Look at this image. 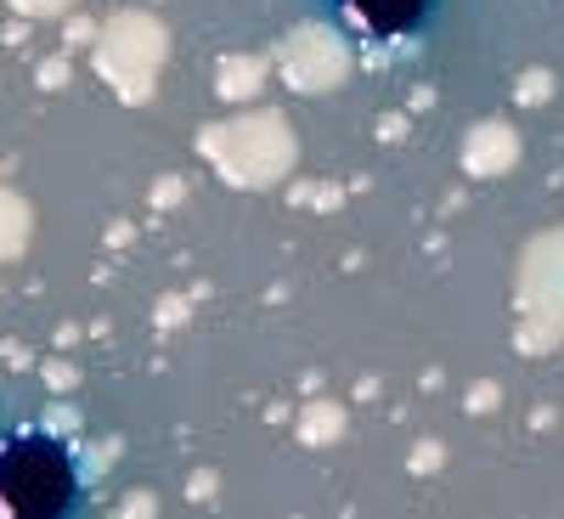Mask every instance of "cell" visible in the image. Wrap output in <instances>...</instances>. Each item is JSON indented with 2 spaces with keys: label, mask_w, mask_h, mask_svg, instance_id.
<instances>
[{
  "label": "cell",
  "mask_w": 564,
  "mask_h": 519,
  "mask_svg": "<svg viewBox=\"0 0 564 519\" xmlns=\"http://www.w3.org/2000/svg\"><path fill=\"white\" fill-rule=\"evenodd\" d=\"M316 12L367 45H417L435 34L446 0H316Z\"/></svg>",
  "instance_id": "cell-2"
},
{
  "label": "cell",
  "mask_w": 564,
  "mask_h": 519,
  "mask_svg": "<svg viewBox=\"0 0 564 519\" xmlns=\"http://www.w3.org/2000/svg\"><path fill=\"white\" fill-rule=\"evenodd\" d=\"M79 502V452L45 423H0V519H68Z\"/></svg>",
  "instance_id": "cell-1"
}]
</instances>
